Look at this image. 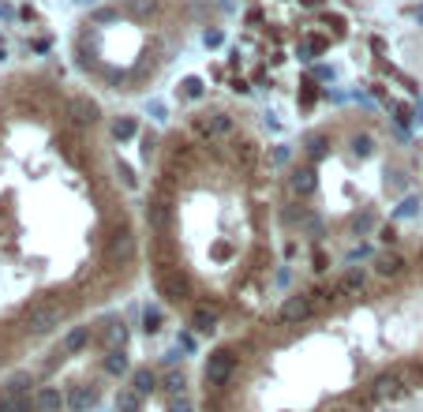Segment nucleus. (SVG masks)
<instances>
[{
    "mask_svg": "<svg viewBox=\"0 0 423 412\" xmlns=\"http://www.w3.org/2000/svg\"><path fill=\"white\" fill-rule=\"evenodd\" d=\"M60 323H64V304H57V300H34L23 311V326L30 334H53Z\"/></svg>",
    "mask_w": 423,
    "mask_h": 412,
    "instance_id": "obj_1",
    "label": "nucleus"
},
{
    "mask_svg": "<svg viewBox=\"0 0 423 412\" xmlns=\"http://www.w3.org/2000/svg\"><path fill=\"white\" fill-rule=\"evenodd\" d=\"M401 393H404V382H401L397 368H393L390 375H379V379L371 382V390H367V401H393V397H401Z\"/></svg>",
    "mask_w": 423,
    "mask_h": 412,
    "instance_id": "obj_2",
    "label": "nucleus"
},
{
    "mask_svg": "<svg viewBox=\"0 0 423 412\" xmlns=\"http://www.w3.org/2000/svg\"><path fill=\"white\" fill-rule=\"evenodd\" d=\"M202 375H206V386H222L228 375H233V352H228V349H217V352L206 360Z\"/></svg>",
    "mask_w": 423,
    "mask_h": 412,
    "instance_id": "obj_3",
    "label": "nucleus"
},
{
    "mask_svg": "<svg viewBox=\"0 0 423 412\" xmlns=\"http://www.w3.org/2000/svg\"><path fill=\"white\" fill-rule=\"evenodd\" d=\"M311 311H315V304H311V296H303V292H296V296H289L278 311L281 323H303V319H311Z\"/></svg>",
    "mask_w": 423,
    "mask_h": 412,
    "instance_id": "obj_4",
    "label": "nucleus"
},
{
    "mask_svg": "<svg viewBox=\"0 0 423 412\" xmlns=\"http://www.w3.org/2000/svg\"><path fill=\"white\" fill-rule=\"evenodd\" d=\"M101 401V390L94 386V382H79V386H71L68 393V409L71 412H90Z\"/></svg>",
    "mask_w": 423,
    "mask_h": 412,
    "instance_id": "obj_5",
    "label": "nucleus"
},
{
    "mask_svg": "<svg viewBox=\"0 0 423 412\" xmlns=\"http://www.w3.org/2000/svg\"><path fill=\"white\" fill-rule=\"evenodd\" d=\"M109 259L113 262H132L135 259V236L127 233V229L109 236Z\"/></svg>",
    "mask_w": 423,
    "mask_h": 412,
    "instance_id": "obj_6",
    "label": "nucleus"
},
{
    "mask_svg": "<svg viewBox=\"0 0 423 412\" xmlns=\"http://www.w3.org/2000/svg\"><path fill=\"white\" fill-rule=\"evenodd\" d=\"M68 116H71V124H94L98 120V102H90L87 94H75L68 102Z\"/></svg>",
    "mask_w": 423,
    "mask_h": 412,
    "instance_id": "obj_7",
    "label": "nucleus"
},
{
    "mask_svg": "<svg viewBox=\"0 0 423 412\" xmlns=\"http://www.w3.org/2000/svg\"><path fill=\"white\" fill-rule=\"evenodd\" d=\"M154 285H158V292H161L165 300H169V304H180L183 292H188V281H183L180 274H161V278L154 281Z\"/></svg>",
    "mask_w": 423,
    "mask_h": 412,
    "instance_id": "obj_8",
    "label": "nucleus"
},
{
    "mask_svg": "<svg viewBox=\"0 0 423 412\" xmlns=\"http://www.w3.org/2000/svg\"><path fill=\"white\" fill-rule=\"evenodd\" d=\"M289 188H292V195H300V199H307V195H315V188H318V177L311 169H296L289 177Z\"/></svg>",
    "mask_w": 423,
    "mask_h": 412,
    "instance_id": "obj_9",
    "label": "nucleus"
},
{
    "mask_svg": "<svg viewBox=\"0 0 423 412\" xmlns=\"http://www.w3.org/2000/svg\"><path fill=\"white\" fill-rule=\"evenodd\" d=\"M64 405H68V397H60V390H53V386H42L34 393V409L38 412H60Z\"/></svg>",
    "mask_w": 423,
    "mask_h": 412,
    "instance_id": "obj_10",
    "label": "nucleus"
},
{
    "mask_svg": "<svg viewBox=\"0 0 423 412\" xmlns=\"http://www.w3.org/2000/svg\"><path fill=\"white\" fill-rule=\"evenodd\" d=\"M199 127H202V135H228L233 132V116L228 113H206L199 120Z\"/></svg>",
    "mask_w": 423,
    "mask_h": 412,
    "instance_id": "obj_11",
    "label": "nucleus"
},
{
    "mask_svg": "<svg viewBox=\"0 0 423 412\" xmlns=\"http://www.w3.org/2000/svg\"><path fill=\"white\" fill-rule=\"evenodd\" d=\"M169 217H172L169 203H150L146 206V225H150L154 233H165V229H169Z\"/></svg>",
    "mask_w": 423,
    "mask_h": 412,
    "instance_id": "obj_12",
    "label": "nucleus"
},
{
    "mask_svg": "<svg viewBox=\"0 0 423 412\" xmlns=\"http://www.w3.org/2000/svg\"><path fill=\"white\" fill-rule=\"evenodd\" d=\"M109 132H113L116 143H127V139L139 135V120H135V116H116V120L109 124Z\"/></svg>",
    "mask_w": 423,
    "mask_h": 412,
    "instance_id": "obj_13",
    "label": "nucleus"
},
{
    "mask_svg": "<svg viewBox=\"0 0 423 412\" xmlns=\"http://www.w3.org/2000/svg\"><path fill=\"white\" fill-rule=\"evenodd\" d=\"M87 341H90V326H71L68 334L60 337V352H79Z\"/></svg>",
    "mask_w": 423,
    "mask_h": 412,
    "instance_id": "obj_14",
    "label": "nucleus"
},
{
    "mask_svg": "<svg viewBox=\"0 0 423 412\" xmlns=\"http://www.w3.org/2000/svg\"><path fill=\"white\" fill-rule=\"evenodd\" d=\"M375 270H379L382 278H397V274L404 270V259L397 251H382L379 259H375Z\"/></svg>",
    "mask_w": 423,
    "mask_h": 412,
    "instance_id": "obj_15",
    "label": "nucleus"
},
{
    "mask_svg": "<svg viewBox=\"0 0 423 412\" xmlns=\"http://www.w3.org/2000/svg\"><path fill=\"white\" fill-rule=\"evenodd\" d=\"M367 285V270H360V267H348L345 270V278L337 281V292H360Z\"/></svg>",
    "mask_w": 423,
    "mask_h": 412,
    "instance_id": "obj_16",
    "label": "nucleus"
},
{
    "mask_svg": "<svg viewBox=\"0 0 423 412\" xmlns=\"http://www.w3.org/2000/svg\"><path fill=\"white\" fill-rule=\"evenodd\" d=\"M143 409V393L132 390V386H120L116 393V412H139Z\"/></svg>",
    "mask_w": 423,
    "mask_h": 412,
    "instance_id": "obj_17",
    "label": "nucleus"
},
{
    "mask_svg": "<svg viewBox=\"0 0 423 412\" xmlns=\"http://www.w3.org/2000/svg\"><path fill=\"white\" fill-rule=\"evenodd\" d=\"M154 382H158V375H154V368H135V371H132V390H139L143 397L154 390Z\"/></svg>",
    "mask_w": 423,
    "mask_h": 412,
    "instance_id": "obj_18",
    "label": "nucleus"
},
{
    "mask_svg": "<svg viewBox=\"0 0 423 412\" xmlns=\"http://www.w3.org/2000/svg\"><path fill=\"white\" fill-rule=\"evenodd\" d=\"M177 94L183 98V102H195V98H202V79H199V75H188V79H180Z\"/></svg>",
    "mask_w": 423,
    "mask_h": 412,
    "instance_id": "obj_19",
    "label": "nucleus"
},
{
    "mask_svg": "<svg viewBox=\"0 0 423 412\" xmlns=\"http://www.w3.org/2000/svg\"><path fill=\"white\" fill-rule=\"evenodd\" d=\"M191 326H195L199 334H214V326H217V315H214V311H206V307H199L195 315H191Z\"/></svg>",
    "mask_w": 423,
    "mask_h": 412,
    "instance_id": "obj_20",
    "label": "nucleus"
},
{
    "mask_svg": "<svg viewBox=\"0 0 423 412\" xmlns=\"http://www.w3.org/2000/svg\"><path fill=\"white\" fill-rule=\"evenodd\" d=\"M105 368L113 371V375H124V371H127V356H124V349H113V352H109Z\"/></svg>",
    "mask_w": 423,
    "mask_h": 412,
    "instance_id": "obj_21",
    "label": "nucleus"
},
{
    "mask_svg": "<svg viewBox=\"0 0 423 412\" xmlns=\"http://www.w3.org/2000/svg\"><path fill=\"white\" fill-rule=\"evenodd\" d=\"M116 177H120L124 188H139V177H135V169L127 161H116Z\"/></svg>",
    "mask_w": 423,
    "mask_h": 412,
    "instance_id": "obj_22",
    "label": "nucleus"
},
{
    "mask_svg": "<svg viewBox=\"0 0 423 412\" xmlns=\"http://www.w3.org/2000/svg\"><path fill=\"white\" fill-rule=\"evenodd\" d=\"M143 326H146V334H158L161 330V307H146L143 311Z\"/></svg>",
    "mask_w": 423,
    "mask_h": 412,
    "instance_id": "obj_23",
    "label": "nucleus"
},
{
    "mask_svg": "<svg viewBox=\"0 0 423 412\" xmlns=\"http://www.w3.org/2000/svg\"><path fill=\"white\" fill-rule=\"evenodd\" d=\"M105 341H109V345H120V349H124V341H127V330H124V323H109V330H105Z\"/></svg>",
    "mask_w": 423,
    "mask_h": 412,
    "instance_id": "obj_24",
    "label": "nucleus"
},
{
    "mask_svg": "<svg viewBox=\"0 0 423 412\" xmlns=\"http://www.w3.org/2000/svg\"><path fill=\"white\" fill-rule=\"evenodd\" d=\"M397 375H401V382H404V390H412V386H420V368H408V364H404V368H397Z\"/></svg>",
    "mask_w": 423,
    "mask_h": 412,
    "instance_id": "obj_25",
    "label": "nucleus"
},
{
    "mask_svg": "<svg viewBox=\"0 0 423 412\" xmlns=\"http://www.w3.org/2000/svg\"><path fill=\"white\" fill-rule=\"evenodd\" d=\"M289 158H292L289 143H278V146H270V161H273V165H289Z\"/></svg>",
    "mask_w": 423,
    "mask_h": 412,
    "instance_id": "obj_26",
    "label": "nucleus"
},
{
    "mask_svg": "<svg viewBox=\"0 0 423 412\" xmlns=\"http://www.w3.org/2000/svg\"><path fill=\"white\" fill-rule=\"evenodd\" d=\"M222 42H225V34L217 30V26H206V30H202V45H206V49H217Z\"/></svg>",
    "mask_w": 423,
    "mask_h": 412,
    "instance_id": "obj_27",
    "label": "nucleus"
},
{
    "mask_svg": "<svg viewBox=\"0 0 423 412\" xmlns=\"http://www.w3.org/2000/svg\"><path fill=\"white\" fill-rule=\"evenodd\" d=\"M146 113H150L154 120H169V109H165L161 98H150V102H146Z\"/></svg>",
    "mask_w": 423,
    "mask_h": 412,
    "instance_id": "obj_28",
    "label": "nucleus"
},
{
    "mask_svg": "<svg viewBox=\"0 0 423 412\" xmlns=\"http://www.w3.org/2000/svg\"><path fill=\"white\" fill-rule=\"evenodd\" d=\"M165 386H169L172 393H183V386H188V379H183V371H169V375H165Z\"/></svg>",
    "mask_w": 423,
    "mask_h": 412,
    "instance_id": "obj_29",
    "label": "nucleus"
},
{
    "mask_svg": "<svg viewBox=\"0 0 423 412\" xmlns=\"http://www.w3.org/2000/svg\"><path fill=\"white\" fill-rule=\"evenodd\" d=\"M416 210H420V199H416V195H404L401 206H397V217H412Z\"/></svg>",
    "mask_w": 423,
    "mask_h": 412,
    "instance_id": "obj_30",
    "label": "nucleus"
},
{
    "mask_svg": "<svg viewBox=\"0 0 423 412\" xmlns=\"http://www.w3.org/2000/svg\"><path fill=\"white\" fill-rule=\"evenodd\" d=\"M390 109H393V120H397V124H412V109H408V105L393 102Z\"/></svg>",
    "mask_w": 423,
    "mask_h": 412,
    "instance_id": "obj_31",
    "label": "nucleus"
},
{
    "mask_svg": "<svg viewBox=\"0 0 423 412\" xmlns=\"http://www.w3.org/2000/svg\"><path fill=\"white\" fill-rule=\"evenodd\" d=\"M352 229H356V233H371V229H375V214H360V217H356V222H352Z\"/></svg>",
    "mask_w": 423,
    "mask_h": 412,
    "instance_id": "obj_32",
    "label": "nucleus"
},
{
    "mask_svg": "<svg viewBox=\"0 0 423 412\" xmlns=\"http://www.w3.org/2000/svg\"><path fill=\"white\" fill-rule=\"evenodd\" d=\"M303 143H307V150H311V154H323V143H326V135H323V132H311Z\"/></svg>",
    "mask_w": 423,
    "mask_h": 412,
    "instance_id": "obj_33",
    "label": "nucleus"
},
{
    "mask_svg": "<svg viewBox=\"0 0 423 412\" xmlns=\"http://www.w3.org/2000/svg\"><path fill=\"white\" fill-rule=\"evenodd\" d=\"M109 19H116V8H101V12H94L87 26H98V23H109Z\"/></svg>",
    "mask_w": 423,
    "mask_h": 412,
    "instance_id": "obj_34",
    "label": "nucleus"
},
{
    "mask_svg": "<svg viewBox=\"0 0 423 412\" xmlns=\"http://www.w3.org/2000/svg\"><path fill=\"white\" fill-rule=\"evenodd\" d=\"M154 150H158V132H146L143 135V158H150Z\"/></svg>",
    "mask_w": 423,
    "mask_h": 412,
    "instance_id": "obj_35",
    "label": "nucleus"
},
{
    "mask_svg": "<svg viewBox=\"0 0 423 412\" xmlns=\"http://www.w3.org/2000/svg\"><path fill=\"white\" fill-rule=\"evenodd\" d=\"M315 79H318V82H334V79H337V71H334V68H326V64H318V68H315Z\"/></svg>",
    "mask_w": 423,
    "mask_h": 412,
    "instance_id": "obj_36",
    "label": "nucleus"
},
{
    "mask_svg": "<svg viewBox=\"0 0 423 412\" xmlns=\"http://www.w3.org/2000/svg\"><path fill=\"white\" fill-rule=\"evenodd\" d=\"M352 150H356V154H371V139H367V135H356V139H352Z\"/></svg>",
    "mask_w": 423,
    "mask_h": 412,
    "instance_id": "obj_37",
    "label": "nucleus"
},
{
    "mask_svg": "<svg viewBox=\"0 0 423 412\" xmlns=\"http://www.w3.org/2000/svg\"><path fill=\"white\" fill-rule=\"evenodd\" d=\"M169 412H191V401H188V397H177V401L169 405Z\"/></svg>",
    "mask_w": 423,
    "mask_h": 412,
    "instance_id": "obj_38",
    "label": "nucleus"
},
{
    "mask_svg": "<svg viewBox=\"0 0 423 412\" xmlns=\"http://www.w3.org/2000/svg\"><path fill=\"white\" fill-rule=\"evenodd\" d=\"M382 240H386V244H393V240H397V229L386 225V229H382Z\"/></svg>",
    "mask_w": 423,
    "mask_h": 412,
    "instance_id": "obj_39",
    "label": "nucleus"
},
{
    "mask_svg": "<svg viewBox=\"0 0 423 412\" xmlns=\"http://www.w3.org/2000/svg\"><path fill=\"white\" fill-rule=\"evenodd\" d=\"M12 15H15V8H12V4H4V0H0V19H12Z\"/></svg>",
    "mask_w": 423,
    "mask_h": 412,
    "instance_id": "obj_40",
    "label": "nucleus"
},
{
    "mask_svg": "<svg viewBox=\"0 0 423 412\" xmlns=\"http://www.w3.org/2000/svg\"><path fill=\"white\" fill-rule=\"evenodd\" d=\"M390 188H393V191H404V177H401V172H393V180H390Z\"/></svg>",
    "mask_w": 423,
    "mask_h": 412,
    "instance_id": "obj_41",
    "label": "nucleus"
},
{
    "mask_svg": "<svg viewBox=\"0 0 423 412\" xmlns=\"http://www.w3.org/2000/svg\"><path fill=\"white\" fill-rule=\"evenodd\" d=\"M180 349H188V352H191V349H195V337H191V334H183V337H180Z\"/></svg>",
    "mask_w": 423,
    "mask_h": 412,
    "instance_id": "obj_42",
    "label": "nucleus"
},
{
    "mask_svg": "<svg viewBox=\"0 0 423 412\" xmlns=\"http://www.w3.org/2000/svg\"><path fill=\"white\" fill-rule=\"evenodd\" d=\"M416 23H420V26H423V4H420V8H416Z\"/></svg>",
    "mask_w": 423,
    "mask_h": 412,
    "instance_id": "obj_43",
    "label": "nucleus"
},
{
    "mask_svg": "<svg viewBox=\"0 0 423 412\" xmlns=\"http://www.w3.org/2000/svg\"><path fill=\"white\" fill-rule=\"evenodd\" d=\"M75 4H98V0H75Z\"/></svg>",
    "mask_w": 423,
    "mask_h": 412,
    "instance_id": "obj_44",
    "label": "nucleus"
},
{
    "mask_svg": "<svg viewBox=\"0 0 423 412\" xmlns=\"http://www.w3.org/2000/svg\"><path fill=\"white\" fill-rule=\"evenodd\" d=\"M4 57H8V49H4V45H0V60H4Z\"/></svg>",
    "mask_w": 423,
    "mask_h": 412,
    "instance_id": "obj_45",
    "label": "nucleus"
},
{
    "mask_svg": "<svg viewBox=\"0 0 423 412\" xmlns=\"http://www.w3.org/2000/svg\"><path fill=\"white\" fill-rule=\"evenodd\" d=\"M416 113H423V98H420V105H416Z\"/></svg>",
    "mask_w": 423,
    "mask_h": 412,
    "instance_id": "obj_46",
    "label": "nucleus"
}]
</instances>
